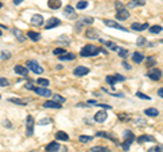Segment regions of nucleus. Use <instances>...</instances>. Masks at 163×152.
<instances>
[{"label": "nucleus", "instance_id": "4c0bfd02", "mask_svg": "<svg viewBox=\"0 0 163 152\" xmlns=\"http://www.w3.org/2000/svg\"><path fill=\"white\" fill-rule=\"evenodd\" d=\"M10 102H12V103H16V105H26L25 101H22V99H18V98H11V99H10Z\"/></svg>", "mask_w": 163, "mask_h": 152}, {"label": "nucleus", "instance_id": "49530a36", "mask_svg": "<svg viewBox=\"0 0 163 152\" xmlns=\"http://www.w3.org/2000/svg\"><path fill=\"white\" fill-rule=\"evenodd\" d=\"M52 120L50 118H44V120H41V121H38V125H46V124H50Z\"/></svg>", "mask_w": 163, "mask_h": 152}, {"label": "nucleus", "instance_id": "b1692460", "mask_svg": "<svg viewBox=\"0 0 163 152\" xmlns=\"http://www.w3.org/2000/svg\"><path fill=\"white\" fill-rule=\"evenodd\" d=\"M60 57V60H63V61H65V60H75L76 59V56L74 55V53H64V55H61V56H58Z\"/></svg>", "mask_w": 163, "mask_h": 152}, {"label": "nucleus", "instance_id": "a211bd4d", "mask_svg": "<svg viewBox=\"0 0 163 152\" xmlns=\"http://www.w3.org/2000/svg\"><path fill=\"white\" fill-rule=\"evenodd\" d=\"M60 149H61V147H60V144H58V143H56V141H53V143H50V144H48V145H46V151L56 152V151H60Z\"/></svg>", "mask_w": 163, "mask_h": 152}, {"label": "nucleus", "instance_id": "7ed1b4c3", "mask_svg": "<svg viewBox=\"0 0 163 152\" xmlns=\"http://www.w3.org/2000/svg\"><path fill=\"white\" fill-rule=\"evenodd\" d=\"M33 133H34V118H33V116H27V118H26V134L33 136Z\"/></svg>", "mask_w": 163, "mask_h": 152}, {"label": "nucleus", "instance_id": "6e6552de", "mask_svg": "<svg viewBox=\"0 0 163 152\" xmlns=\"http://www.w3.org/2000/svg\"><path fill=\"white\" fill-rule=\"evenodd\" d=\"M103 23L106 24V26H109V27H114V29H118V30L128 31V30H126V27H125V26H121L120 23H117V22H114V20H110V19H105V20H103Z\"/></svg>", "mask_w": 163, "mask_h": 152}, {"label": "nucleus", "instance_id": "4be33fe9", "mask_svg": "<svg viewBox=\"0 0 163 152\" xmlns=\"http://www.w3.org/2000/svg\"><path fill=\"white\" fill-rule=\"evenodd\" d=\"M27 37H29L32 41H34V42H37V41L41 39V36H39L38 33H34V31H27Z\"/></svg>", "mask_w": 163, "mask_h": 152}, {"label": "nucleus", "instance_id": "2eb2a0df", "mask_svg": "<svg viewBox=\"0 0 163 152\" xmlns=\"http://www.w3.org/2000/svg\"><path fill=\"white\" fill-rule=\"evenodd\" d=\"M32 24H34V26H42V24H44V18H42V15H38V14L33 15L32 16Z\"/></svg>", "mask_w": 163, "mask_h": 152}, {"label": "nucleus", "instance_id": "5701e85b", "mask_svg": "<svg viewBox=\"0 0 163 152\" xmlns=\"http://www.w3.org/2000/svg\"><path fill=\"white\" fill-rule=\"evenodd\" d=\"M144 113L147 114V116H150V117H156L158 114H159V111H158L155 107H150V109H145L144 110Z\"/></svg>", "mask_w": 163, "mask_h": 152}, {"label": "nucleus", "instance_id": "3c124183", "mask_svg": "<svg viewBox=\"0 0 163 152\" xmlns=\"http://www.w3.org/2000/svg\"><path fill=\"white\" fill-rule=\"evenodd\" d=\"M26 88H27V90H33V88H34V86L32 84V83H26V86H25Z\"/></svg>", "mask_w": 163, "mask_h": 152}, {"label": "nucleus", "instance_id": "f8f14e48", "mask_svg": "<svg viewBox=\"0 0 163 152\" xmlns=\"http://www.w3.org/2000/svg\"><path fill=\"white\" fill-rule=\"evenodd\" d=\"M86 37H87L88 39H98L99 38V31L97 30V29L88 27L87 30H86Z\"/></svg>", "mask_w": 163, "mask_h": 152}, {"label": "nucleus", "instance_id": "20e7f679", "mask_svg": "<svg viewBox=\"0 0 163 152\" xmlns=\"http://www.w3.org/2000/svg\"><path fill=\"white\" fill-rule=\"evenodd\" d=\"M147 76H148L151 80H160V78H162V71L158 69V68H152V69L148 71Z\"/></svg>", "mask_w": 163, "mask_h": 152}, {"label": "nucleus", "instance_id": "f257e3e1", "mask_svg": "<svg viewBox=\"0 0 163 152\" xmlns=\"http://www.w3.org/2000/svg\"><path fill=\"white\" fill-rule=\"evenodd\" d=\"M101 52H102V49L98 48V46L86 45V46L80 50V56L82 57H93V56H97L98 53H101Z\"/></svg>", "mask_w": 163, "mask_h": 152}, {"label": "nucleus", "instance_id": "2f4dec72", "mask_svg": "<svg viewBox=\"0 0 163 152\" xmlns=\"http://www.w3.org/2000/svg\"><path fill=\"white\" fill-rule=\"evenodd\" d=\"M118 56L121 59H126L128 57V50L124 48H118Z\"/></svg>", "mask_w": 163, "mask_h": 152}, {"label": "nucleus", "instance_id": "7c9ffc66", "mask_svg": "<svg viewBox=\"0 0 163 152\" xmlns=\"http://www.w3.org/2000/svg\"><path fill=\"white\" fill-rule=\"evenodd\" d=\"M125 143H122V148H124V151H129V147L133 143V139H125Z\"/></svg>", "mask_w": 163, "mask_h": 152}, {"label": "nucleus", "instance_id": "ddd939ff", "mask_svg": "<svg viewBox=\"0 0 163 152\" xmlns=\"http://www.w3.org/2000/svg\"><path fill=\"white\" fill-rule=\"evenodd\" d=\"M61 23L60 22V19H57V18H50L48 22H46V24H45V29L46 30H49V29H53V27H56V26H58V24Z\"/></svg>", "mask_w": 163, "mask_h": 152}, {"label": "nucleus", "instance_id": "c9c22d12", "mask_svg": "<svg viewBox=\"0 0 163 152\" xmlns=\"http://www.w3.org/2000/svg\"><path fill=\"white\" fill-rule=\"evenodd\" d=\"M90 151L93 152H99V151H109V148H106V147H93Z\"/></svg>", "mask_w": 163, "mask_h": 152}, {"label": "nucleus", "instance_id": "6e6d98bb", "mask_svg": "<svg viewBox=\"0 0 163 152\" xmlns=\"http://www.w3.org/2000/svg\"><path fill=\"white\" fill-rule=\"evenodd\" d=\"M1 7H3V4H1V3H0V8H1Z\"/></svg>", "mask_w": 163, "mask_h": 152}, {"label": "nucleus", "instance_id": "de8ad7c7", "mask_svg": "<svg viewBox=\"0 0 163 152\" xmlns=\"http://www.w3.org/2000/svg\"><path fill=\"white\" fill-rule=\"evenodd\" d=\"M162 149V147H152V148H150L148 151L150 152H155V151H160Z\"/></svg>", "mask_w": 163, "mask_h": 152}, {"label": "nucleus", "instance_id": "bb28decb", "mask_svg": "<svg viewBox=\"0 0 163 152\" xmlns=\"http://www.w3.org/2000/svg\"><path fill=\"white\" fill-rule=\"evenodd\" d=\"M162 30H163V27H162V26H158V24H155V26H151V27H150V31L152 33V34H159Z\"/></svg>", "mask_w": 163, "mask_h": 152}, {"label": "nucleus", "instance_id": "9b49d317", "mask_svg": "<svg viewBox=\"0 0 163 152\" xmlns=\"http://www.w3.org/2000/svg\"><path fill=\"white\" fill-rule=\"evenodd\" d=\"M64 15L67 16V18H71V19H76V11L75 8L72 6H65V8H64Z\"/></svg>", "mask_w": 163, "mask_h": 152}, {"label": "nucleus", "instance_id": "a19ab883", "mask_svg": "<svg viewBox=\"0 0 163 152\" xmlns=\"http://www.w3.org/2000/svg\"><path fill=\"white\" fill-rule=\"evenodd\" d=\"M8 86H10V82L6 78H0V87H8Z\"/></svg>", "mask_w": 163, "mask_h": 152}, {"label": "nucleus", "instance_id": "a878e982", "mask_svg": "<svg viewBox=\"0 0 163 152\" xmlns=\"http://www.w3.org/2000/svg\"><path fill=\"white\" fill-rule=\"evenodd\" d=\"M106 83H109L110 86H116V83H117V79H116V76L114 75H109V76H106Z\"/></svg>", "mask_w": 163, "mask_h": 152}, {"label": "nucleus", "instance_id": "c85d7f7f", "mask_svg": "<svg viewBox=\"0 0 163 152\" xmlns=\"http://www.w3.org/2000/svg\"><path fill=\"white\" fill-rule=\"evenodd\" d=\"M97 136H99V137H107L109 140L114 141V143H117V139H116V137H113V136H110V134L105 133V132H98V133H97Z\"/></svg>", "mask_w": 163, "mask_h": 152}, {"label": "nucleus", "instance_id": "c03bdc74", "mask_svg": "<svg viewBox=\"0 0 163 152\" xmlns=\"http://www.w3.org/2000/svg\"><path fill=\"white\" fill-rule=\"evenodd\" d=\"M136 97H139L140 99H147V101H150L151 97H148V95H145V94H143V92H136Z\"/></svg>", "mask_w": 163, "mask_h": 152}, {"label": "nucleus", "instance_id": "412c9836", "mask_svg": "<svg viewBox=\"0 0 163 152\" xmlns=\"http://www.w3.org/2000/svg\"><path fill=\"white\" fill-rule=\"evenodd\" d=\"M56 140L68 141V140H69V137H68V134L65 133V132H63V130H60V132H57V133H56Z\"/></svg>", "mask_w": 163, "mask_h": 152}, {"label": "nucleus", "instance_id": "8fccbe9b", "mask_svg": "<svg viewBox=\"0 0 163 152\" xmlns=\"http://www.w3.org/2000/svg\"><path fill=\"white\" fill-rule=\"evenodd\" d=\"M122 67L126 68V69H132V67L129 65V64H128V63H126V61H124V63H122Z\"/></svg>", "mask_w": 163, "mask_h": 152}, {"label": "nucleus", "instance_id": "f03ea898", "mask_svg": "<svg viewBox=\"0 0 163 152\" xmlns=\"http://www.w3.org/2000/svg\"><path fill=\"white\" fill-rule=\"evenodd\" d=\"M26 67L29 68L30 71H33L34 73H37V75H39V73L44 72V68L41 67L37 61H34V60H27V63H26Z\"/></svg>", "mask_w": 163, "mask_h": 152}, {"label": "nucleus", "instance_id": "a18cd8bd", "mask_svg": "<svg viewBox=\"0 0 163 152\" xmlns=\"http://www.w3.org/2000/svg\"><path fill=\"white\" fill-rule=\"evenodd\" d=\"M82 22H83V23H93V22H94V18H90V16H83V18H82Z\"/></svg>", "mask_w": 163, "mask_h": 152}, {"label": "nucleus", "instance_id": "393cba45", "mask_svg": "<svg viewBox=\"0 0 163 152\" xmlns=\"http://www.w3.org/2000/svg\"><path fill=\"white\" fill-rule=\"evenodd\" d=\"M101 42L105 43L107 48H110L112 50H118V46H117V45H116L114 42H112V41H101Z\"/></svg>", "mask_w": 163, "mask_h": 152}, {"label": "nucleus", "instance_id": "09e8293b", "mask_svg": "<svg viewBox=\"0 0 163 152\" xmlns=\"http://www.w3.org/2000/svg\"><path fill=\"white\" fill-rule=\"evenodd\" d=\"M1 59L4 60V59H10V55L7 53V52H1Z\"/></svg>", "mask_w": 163, "mask_h": 152}, {"label": "nucleus", "instance_id": "603ef678", "mask_svg": "<svg viewBox=\"0 0 163 152\" xmlns=\"http://www.w3.org/2000/svg\"><path fill=\"white\" fill-rule=\"evenodd\" d=\"M22 1H25V0H12V3L15 4V6H18V4H20Z\"/></svg>", "mask_w": 163, "mask_h": 152}, {"label": "nucleus", "instance_id": "423d86ee", "mask_svg": "<svg viewBox=\"0 0 163 152\" xmlns=\"http://www.w3.org/2000/svg\"><path fill=\"white\" fill-rule=\"evenodd\" d=\"M107 118V113L105 110H99V111H97L94 116V121L98 122V124H102V122H105Z\"/></svg>", "mask_w": 163, "mask_h": 152}, {"label": "nucleus", "instance_id": "ea45409f", "mask_svg": "<svg viewBox=\"0 0 163 152\" xmlns=\"http://www.w3.org/2000/svg\"><path fill=\"white\" fill-rule=\"evenodd\" d=\"M53 101L60 102V103H64V102H65V98L61 97V95H53Z\"/></svg>", "mask_w": 163, "mask_h": 152}, {"label": "nucleus", "instance_id": "79ce46f5", "mask_svg": "<svg viewBox=\"0 0 163 152\" xmlns=\"http://www.w3.org/2000/svg\"><path fill=\"white\" fill-rule=\"evenodd\" d=\"M12 33H14V34H15L16 37H18L20 42H23V39H25V38H23V37L20 36V30H18V29H12Z\"/></svg>", "mask_w": 163, "mask_h": 152}, {"label": "nucleus", "instance_id": "e433bc0d", "mask_svg": "<svg viewBox=\"0 0 163 152\" xmlns=\"http://www.w3.org/2000/svg\"><path fill=\"white\" fill-rule=\"evenodd\" d=\"M154 64H155V57H148V59H147V64H145V65H147L148 68H151V67H154Z\"/></svg>", "mask_w": 163, "mask_h": 152}, {"label": "nucleus", "instance_id": "f3484780", "mask_svg": "<svg viewBox=\"0 0 163 152\" xmlns=\"http://www.w3.org/2000/svg\"><path fill=\"white\" fill-rule=\"evenodd\" d=\"M48 6L50 10H58L61 7V0H48Z\"/></svg>", "mask_w": 163, "mask_h": 152}, {"label": "nucleus", "instance_id": "473e14b6", "mask_svg": "<svg viewBox=\"0 0 163 152\" xmlns=\"http://www.w3.org/2000/svg\"><path fill=\"white\" fill-rule=\"evenodd\" d=\"M64 53H67V52H65V49H63V48H57V49L53 50V55L57 56V57H58V56H61V55H64Z\"/></svg>", "mask_w": 163, "mask_h": 152}, {"label": "nucleus", "instance_id": "4468645a", "mask_svg": "<svg viewBox=\"0 0 163 152\" xmlns=\"http://www.w3.org/2000/svg\"><path fill=\"white\" fill-rule=\"evenodd\" d=\"M44 107L45 109H61V103L56 101H46L44 102Z\"/></svg>", "mask_w": 163, "mask_h": 152}, {"label": "nucleus", "instance_id": "1a4fd4ad", "mask_svg": "<svg viewBox=\"0 0 163 152\" xmlns=\"http://www.w3.org/2000/svg\"><path fill=\"white\" fill-rule=\"evenodd\" d=\"M14 72L16 73V75H20V76L26 78V76L29 75V68L23 67V65H15V67H14Z\"/></svg>", "mask_w": 163, "mask_h": 152}, {"label": "nucleus", "instance_id": "f704fd0d", "mask_svg": "<svg viewBox=\"0 0 163 152\" xmlns=\"http://www.w3.org/2000/svg\"><path fill=\"white\" fill-rule=\"evenodd\" d=\"M87 6H88V3L83 0V1H79V3L76 4V8H78V10H83V8H86Z\"/></svg>", "mask_w": 163, "mask_h": 152}, {"label": "nucleus", "instance_id": "9d476101", "mask_svg": "<svg viewBox=\"0 0 163 152\" xmlns=\"http://www.w3.org/2000/svg\"><path fill=\"white\" fill-rule=\"evenodd\" d=\"M88 72H90V69H88L87 67H82V65H79V67H76L75 69H74V75L78 76V78H80V76H86Z\"/></svg>", "mask_w": 163, "mask_h": 152}, {"label": "nucleus", "instance_id": "58836bf2", "mask_svg": "<svg viewBox=\"0 0 163 152\" xmlns=\"http://www.w3.org/2000/svg\"><path fill=\"white\" fill-rule=\"evenodd\" d=\"M145 42H147V39H145L144 37H139L137 42H136V43H137V46H144Z\"/></svg>", "mask_w": 163, "mask_h": 152}, {"label": "nucleus", "instance_id": "dca6fc26", "mask_svg": "<svg viewBox=\"0 0 163 152\" xmlns=\"http://www.w3.org/2000/svg\"><path fill=\"white\" fill-rule=\"evenodd\" d=\"M131 29L136 31H143L145 29H148V23H132Z\"/></svg>", "mask_w": 163, "mask_h": 152}, {"label": "nucleus", "instance_id": "6ab92c4d", "mask_svg": "<svg viewBox=\"0 0 163 152\" xmlns=\"http://www.w3.org/2000/svg\"><path fill=\"white\" fill-rule=\"evenodd\" d=\"M145 141H155L154 140V137L150 136V134H141V136H139L137 137V143L139 144H143Z\"/></svg>", "mask_w": 163, "mask_h": 152}, {"label": "nucleus", "instance_id": "4d7b16f0", "mask_svg": "<svg viewBox=\"0 0 163 152\" xmlns=\"http://www.w3.org/2000/svg\"><path fill=\"white\" fill-rule=\"evenodd\" d=\"M159 42H162V43H163V39H160V41H159Z\"/></svg>", "mask_w": 163, "mask_h": 152}, {"label": "nucleus", "instance_id": "c756f323", "mask_svg": "<svg viewBox=\"0 0 163 152\" xmlns=\"http://www.w3.org/2000/svg\"><path fill=\"white\" fill-rule=\"evenodd\" d=\"M37 83H38V86H41V87H48V86H49V80L42 79V78H38Z\"/></svg>", "mask_w": 163, "mask_h": 152}, {"label": "nucleus", "instance_id": "aec40b11", "mask_svg": "<svg viewBox=\"0 0 163 152\" xmlns=\"http://www.w3.org/2000/svg\"><path fill=\"white\" fill-rule=\"evenodd\" d=\"M143 60H144V56L141 55L140 52H136V53H133V56H132V61L136 63V64H140Z\"/></svg>", "mask_w": 163, "mask_h": 152}, {"label": "nucleus", "instance_id": "cd10ccee", "mask_svg": "<svg viewBox=\"0 0 163 152\" xmlns=\"http://www.w3.org/2000/svg\"><path fill=\"white\" fill-rule=\"evenodd\" d=\"M144 4H145V0H132L128 6L129 7H136V6H144Z\"/></svg>", "mask_w": 163, "mask_h": 152}, {"label": "nucleus", "instance_id": "72a5a7b5", "mask_svg": "<svg viewBox=\"0 0 163 152\" xmlns=\"http://www.w3.org/2000/svg\"><path fill=\"white\" fill-rule=\"evenodd\" d=\"M79 140H80L82 143H88V141L93 140V137H91V136H86V134H82L80 137H79Z\"/></svg>", "mask_w": 163, "mask_h": 152}, {"label": "nucleus", "instance_id": "0eeeda50", "mask_svg": "<svg viewBox=\"0 0 163 152\" xmlns=\"http://www.w3.org/2000/svg\"><path fill=\"white\" fill-rule=\"evenodd\" d=\"M116 18L118 19V20H125V19L129 18V11L126 10L125 7H124V8H120V10H117Z\"/></svg>", "mask_w": 163, "mask_h": 152}, {"label": "nucleus", "instance_id": "864d4df0", "mask_svg": "<svg viewBox=\"0 0 163 152\" xmlns=\"http://www.w3.org/2000/svg\"><path fill=\"white\" fill-rule=\"evenodd\" d=\"M158 95L160 98H163V88H159V90H158Z\"/></svg>", "mask_w": 163, "mask_h": 152}, {"label": "nucleus", "instance_id": "37998d69", "mask_svg": "<svg viewBox=\"0 0 163 152\" xmlns=\"http://www.w3.org/2000/svg\"><path fill=\"white\" fill-rule=\"evenodd\" d=\"M58 42L65 43V45H68V43H71V42H69V38H68V37H67V36L60 37V38H58Z\"/></svg>", "mask_w": 163, "mask_h": 152}, {"label": "nucleus", "instance_id": "39448f33", "mask_svg": "<svg viewBox=\"0 0 163 152\" xmlns=\"http://www.w3.org/2000/svg\"><path fill=\"white\" fill-rule=\"evenodd\" d=\"M33 91L35 92V94H38V95H41V97H46V98L52 97V91L48 90L46 87H34Z\"/></svg>", "mask_w": 163, "mask_h": 152}, {"label": "nucleus", "instance_id": "5fc2aeb1", "mask_svg": "<svg viewBox=\"0 0 163 152\" xmlns=\"http://www.w3.org/2000/svg\"><path fill=\"white\" fill-rule=\"evenodd\" d=\"M1 36H3V31H1V30H0V37H1Z\"/></svg>", "mask_w": 163, "mask_h": 152}]
</instances>
